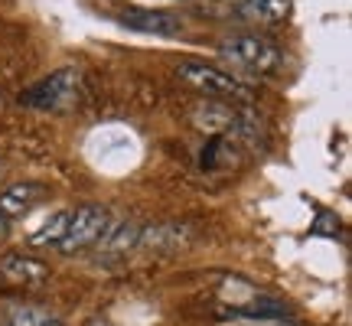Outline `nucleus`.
I'll return each mask as SVG.
<instances>
[{"label":"nucleus","instance_id":"nucleus-3","mask_svg":"<svg viewBox=\"0 0 352 326\" xmlns=\"http://www.w3.org/2000/svg\"><path fill=\"white\" fill-rule=\"evenodd\" d=\"M78 82H82L78 69H59L33 88H26L20 101L30 108H39V111H59V108H69L78 101Z\"/></svg>","mask_w":352,"mask_h":326},{"label":"nucleus","instance_id":"nucleus-2","mask_svg":"<svg viewBox=\"0 0 352 326\" xmlns=\"http://www.w3.org/2000/svg\"><path fill=\"white\" fill-rule=\"evenodd\" d=\"M176 76L183 78L186 85H192L196 91H202L206 98H232V101H248L252 98V88L239 82V76L232 72H222L215 65H206V63H186L176 65Z\"/></svg>","mask_w":352,"mask_h":326},{"label":"nucleus","instance_id":"nucleus-14","mask_svg":"<svg viewBox=\"0 0 352 326\" xmlns=\"http://www.w3.org/2000/svg\"><path fill=\"white\" fill-rule=\"evenodd\" d=\"M7 228H10V222H7V219H3V215H0V239H3V235H7Z\"/></svg>","mask_w":352,"mask_h":326},{"label":"nucleus","instance_id":"nucleus-9","mask_svg":"<svg viewBox=\"0 0 352 326\" xmlns=\"http://www.w3.org/2000/svg\"><path fill=\"white\" fill-rule=\"evenodd\" d=\"M192 124L199 127V131H206V134H226V131H232V127H239V114L228 108L226 101H206V105H199L196 111H192Z\"/></svg>","mask_w":352,"mask_h":326},{"label":"nucleus","instance_id":"nucleus-10","mask_svg":"<svg viewBox=\"0 0 352 326\" xmlns=\"http://www.w3.org/2000/svg\"><path fill=\"white\" fill-rule=\"evenodd\" d=\"M239 13L248 23L274 26V23H284V17L290 13V0H241Z\"/></svg>","mask_w":352,"mask_h":326},{"label":"nucleus","instance_id":"nucleus-11","mask_svg":"<svg viewBox=\"0 0 352 326\" xmlns=\"http://www.w3.org/2000/svg\"><path fill=\"white\" fill-rule=\"evenodd\" d=\"M69 209H59V213H52L50 219H43L33 232H30V241L39 245V248H46V245H59L65 235V226H69Z\"/></svg>","mask_w":352,"mask_h":326},{"label":"nucleus","instance_id":"nucleus-7","mask_svg":"<svg viewBox=\"0 0 352 326\" xmlns=\"http://www.w3.org/2000/svg\"><path fill=\"white\" fill-rule=\"evenodd\" d=\"M50 274V268L36 258H23V254H7L0 261V277L7 284H23V287H33V284H43Z\"/></svg>","mask_w":352,"mask_h":326},{"label":"nucleus","instance_id":"nucleus-4","mask_svg":"<svg viewBox=\"0 0 352 326\" xmlns=\"http://www.w3.org/2000/svg\"><path fill=\"white\" fill-rule=\"evenodd\" d=\"M104 228H108V213L101 206H78L76 213L69 215L65 235L56 248L63 251V254H76V251L88 248V245H98Z\"/></svg>","mask_w":352,"mask_h":326},{"label":"nucleus","instance_id":"nucleus-15","mask_svg":"<svg viewBox=\"0 0 352 326\" xmlns=\"http://www.w3.org/2000/svg\"><path fill=\"white\" fill-rule=\"evenodd\" d=\"M88 326H111V323H108V320H91Z\"/></svg>","mask_w":352,"mask_h":326},{"label":"nucleus","instance_id":"nucleus-6","mask_svg":"<svg viewBox=\"0 0 352 326\" xmlns=\"http://www.w3.org/2000/svg\"><path fill=\"white\" fill-rule=\"evenodd\" d=\"M43 199H46V186H43V183H33V180L13 183L10 189L0 193V215H3L7 222L23 219V215L30 213V209H36Z\"/></svg>","mask_w":352,"mask_h":326},{"label":"nucleus","instance_id":"nucleus-12","mask_svg":"<svg viewBox=\"0 0 352 326\" xmlns=\"http://www.w3.org/2000/svg\"><path fill=\"white\" fill-rule=\"evenodd\" d=\"M10 326H63V320L43 307H10Z\"/></svg>","mask_w":352,"mask_h":326},{"label":"nucleus","instance_id":"nucleus-13","mask_svg":"<svg viewBox=\"0 0 352 326\" xmlns=\"http://www.w3.org/2000/svg\"><path fill=\"white\" fill-rule=\"evenodd\" d=\"M241 326H300V323H287V320H252V323Z\"/></svg>","mask_w":352,"mask_h":326},{"label":"nucleus","instance_id":"nucleus-8","mask_svg":"<svg viewBox=\"0 0 352 326\" xmlns=\"http://www.w3.org/2000/svg\"><path fill=\"white\" fill-rule=\"evenodd\" d=\"M138 241H140V228L134 226V222H127V219L114 222V226L108 222V228L101 232V239H98V254H104V258H121V254H127Z\"/></svg>","mask_w":352,"mask_h":326},{"label":"nucleus","instance_id":"nucleus-5","mask_svg":"<svg viewBox=\"0 0 352 326\" xmlns=\"http://www.w3.org/2000/svg\"><path fill=\"white\" fill-rule=\"evenodd\" d=\"M118 23L138 33H153V36H179L183 33V20L170 10H153V7H127L118 13Z\"/></svg>","mask_w":352,"mask_h":326},{"label":"nucleus","instance_id":"nucleus-1","mask_svg":"<svg viewBox=\"0 0 352 326\" xmlns=\"http://www.w3.org/2000/svg\"><path fill=\"white\" fill-rule=\"evenodd\" d=\"M226 59L235 69H245L252 76H271L277 65H280V50H277L271 39L258 36V33H235L222 43Z\"/></svg>","mask_w":352,"mask_h":326}]
</instances>
